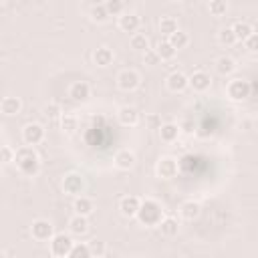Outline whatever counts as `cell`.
Instances as JSON below:
<instances>
[{
    "label": "cell",
    "mask_w": 258,
    "mask_h": 258,
    "mask_svg": "<svg viewBox=\"0 0 258 258\" xmlns=\"http://www.w3.org/2000/svg\"><path fill=\"white\" fill-rule=\"evenodd\" d=\"M129 44H131V48L137 50V52H147V50H149V38H147L145 34H141V32H135V34L131 36Z\"/></svg>",
    "instance_id": "obj_29"
},
{
    "label": "cell",
    "mask_w": 258,
    "mask_h": 258,
    "mask_svg": "<svg viewBox=\"0 0 258 258\" xmlns=\"http://www.w3.org/2000/svg\"><path fill=\"white\" fill-rule=\"evenodd\" d=\"M167 42H169L175 50H181V48H185V46L189 44V36H187V32H183V30H175V32L167 38Z\"/></svg>",
    "instance_id": "obj_28"
},
{
    "label": "cell",
    "mask_w": 258,
    "mask_h": 258,
    "mask_svg": "<svg viewBox=\"0 0 258 258\" xmlns=\"http://www.w3.org/2000/svg\"><path fill=\"white\" fill-rule=\"evenodd\" d=\"M14 163L18 171L26 177H32L40 171V159L32 147H20L18 151H14Z\"/></svg>",
    "instance_id": "obj_1"
},
{
    "label": "cell",
    "mask_w": 258,
    "mask_h": 258,
    "mask_svg": "<svg viewBox=\"0 0 258 258\" xmlns=\"http://www.w3.org/2000/svg\"><path fill=\"white\" fill-rule=\"evenodd\" d=\"M244 44H246L248 52H256V50H258V36H256V32H254V34H250V36L244 40Z\"/></svg>",
    "instance_id": "obj_39"
},
{
    "label": "cell",
    "mask_w": 258,
    "mask_h": 258,
    "mask_svg": "<svg viewBox=\"0 0 258 258\" xmlns=\"http://www.w3.org/2000/svg\"><path fill=\"white\" fill-rule=\"evenodd\" d=\"M230 28H232V32H234V36H236V42H244V40H246L250 34H254L252 24H248V22H244V20L234 22Z\"/></svg>",
    "instance_id": "obj_22"
},
{
    "label": "cell",
    "mask_w": 258,
    "mask_h": 258,
    "mask_svg": "<svg viewBox=\"0 0 258 258\" xmlns=\"http://www.w3.org/2000/svg\"><path fill=\"white\" fill-rule=\"evenodd\" d=\"M145 121H147L149 129H159V127H161V119H159L157 115H149V117H147Z\"/></svg>",
    "instance_id": "obj_41"
},
{
    "label": "cell",
    "mask_w": 258,
    "mask_h": 258,
    "mask_svg": "<svg viewBox=\"0 0 258 258\" xmlns=\"http://www.w3.org/2000/svg\"><path fill=\"white\" fill-rule=\"evenodd\" d=\"M103 6H105V10H107L109 16H121V14L125 12V4H123V0H107Z\"/></svg>",
    "instance_id": "obj_31"
},
{
    "label": "cell",
    "mask_w": 258,
    "mask_h": 258,
    "mask_svg": "<svg viewBox=\"0 0 258 258\" xmlns=\"http://www.w3.org/2000/svg\"><path fill=\"white\" fill-rule=\"evenodd\" d=\"M157 131H159V139L163 143H175L179 137V127L175 123H161V127Z\"/></svg>",
    "instance_id": "obj_19"
},
{
    "label": "cell",
    "mask_w": 258,
    "mask_h": 258,
    "mask_svg": "<svg viewBox=\"0 0 258 258\" xmlns=\"http://www.w3.org/2000/svg\"><path fill=\"white\" fill-rule=\"evenodd\" d=\"M143 226H159V222L163 220V208L157 200L147 198L139 204L137 216H135Z\"/></svg>",
    "instance_id": "obj_2"
},
{
    "label": "cell",
    "mask_w": 258,
    "mask_h": 258,
    "mask_svg": "<svg viewBox=\"0 0 258 258\" xmlns=\"http://www.w3.org/2000/svg\"><path fill=\"white\" fill-rule=\"evenodd\" d=\"M177 171H179V163H177V159L171 157V155L161 157V159L157 161V165H155V173H157V177H161V179H173V177L177 175Z\"/></svg>",
    "instance_id": "obj_5"
},
{
    "label": "cell",
    "mask_w": 258,
    "mask_h": 258,
    "mask_svg": "<svg viewBox=\"0 0 258 258\" xmlns=\"http://www.w3.org/2000/svg\"><path fill=\"white\" fill-rule=\"evenodd\" d=\"M87 248H89V252H91V258H101V256H105V252H107V244H105L103 240H99V238L91 240V242L87 244Z\"/></svg>",
    "instance_id": "obj_30"
},
{
    "label": "cell",
    "mask_w": 258,
    "mask_h": 258,
    "mask_svg": "<svg viewBox=\"0 0 258 258\" xmlns=\"http://www.w3.org/2000/svg\"><path fill=\"white\" fill-rule=\"evenodd\" d=\"M73 210L77 216H83V218H89L95 210V204L91 198H85V196H77L75 202H73Z\"/></svg>",
    "instance_id": "obj_17"
},
{
    "label": "cell",
    "mask_w": 258,
    "mask_h": 258,
    "mask_svg": "<svg viewBox=\"0 0 258 258\" xmlns=\"http://www.w3.org/2000/svg\"><path fill=\"white\" fill-rule=\"evenodd\" d=\"M139 204H141V200L137 196H123L119 200V212L125 218H135L137 216V210H139Z\"/></svg>",
    "instance_id": "obj_12"
},
{
    "label": "cell",
    "mask_w": 258,
    "mask_h": 258,
    "mask_svg": "<svg viewBox=\"0 0 258 258\" xmlns=\"http://www.w3.org/2000/svg\"><path fill=\"white\" fill-rule=\"evenodd\" d=\"M117 119H119V123L125 125V127H135V125L139 123V111H137L135 107L125 105V107H121V109L117 111Z\"/></svg>",
    "instance_id": "obj_15"
},
{
    "label": "cell",
    "mask_w": 258,
    "mask_h": 258,
    "mask_svg": "<svg viewBox=\"0 0 258 258\" xmlns=\"http://www.w3.org/2000/svg\"><path fill=\"white\" fill-rule=\"evenodd\" d=\"M69 230H71V234H75V236H85V234L89 232V220L75 214V216L69 220Z\"/></svg>",
    "instance_id": "obj_23"
},
{
    "label": "cell",
    "mask_w": 258,
    "mask_h": 258,
    "mask_svg": "<svg viewBox=\"0 0 258 258\" xmlns=\"http://www.w3.org/2000/svg\"><path fill=\"white\" fill-rule=\"evenodd\" d=\"M165 85H167V89H169L171 93H181V91L187 89V77H185L181 71H173V73H169Z\"/></svg>",
    "instance_id": "obj_16"
},
{
    "label": "cell",
    "mask_w": 258,
    "mask_h": 258,
    "mask_svg": "<svg viewBox=\"0 0 258 258\" xmlns=\"http://www.w3.org/2000/svg\"><path fill=\"white\" fill-rule=\"evenodd\" d=\"M14 161V149L8 145H0V163H12Z\"/></svg>",
    "instance_id": "obj_37"
},
{
    "label": "cell",
    "mask_w": 258,
    "mask_h": 258,
    "mask_svg": "<svg viewBox=\"0 0 258 258\" xmlns=\"http://www.w3.org/2000/svg\"><path fill=\"white\" fill-rule=\"evenodd\" d=\"M218 40H220L222 44H226V46L236 44V36H234V32H232V28H230V26H226V28H222V30H220Z\"/></svg>",
    "instance_id": "obj_36"
},
{
    "label": "cell",
    "mask_w": 258,
    "mask_h": 258,
    "mask_svg": "<svg viewBox=\"0 0 258 258\" xmlns=\"http://www.w3.org/2000/svg\"><path fill=\"white\" fill-rule=\"evenodd\" d=\"M48 244H50V254L54 258H67V254L71 252L75 242H73V238L69 234H54L48 240Z\"/></svg>",
    "instance_id": "obj_4"
},
{
    "label": "cell",
    "mask_w": 258,
    "mask_h": 258,
    "mask_svg": "<svg viewBox=\"0 0 258 258\" xmlns=\"http://www.w3.org/2000/svg\"><path fill=\"white\" fill-rule=\"evenodd\" d=\"M139 26H141V18L135 12H123L119 16V28L123 32H133L135 34L139 30Z\"/></svg>",
    "instance_id": "obj_14"
},
{
    "label": "cell",
    "mask_w": 258,
    "mask_h": 258,
    "mask_svg": "<svg viewBox=\"0 0 258 258\" xmlns=\"http://www.w3.org/2000/svg\"><path fill=\"white\" fill-rule=\"evenodd\" d=\"M157 26H159V32H161L165 38H169L175 30H179V28H177V20H175L173 16H161Z\"/></svg>",
    "instance_id": "obj_27"
},
{
    "label": "cell",
    "mask_w": 258,
    "mask_h": 258,
    "mask_svg": "<svg viewBox=\"0 0 258 258\" xmlns=\"http://www.w3.org/2000/svg\"><path fill=\"white\" fill-rule=\"evenodd\" d=\"M208 10L212 16H224L228 12V2L226 0H212L208 4Z\"/></svg>",
    "instance_id": "obj_34"
},
{
    "label": "cell",
    "mask_w": 258,
    "mask_h": 258,
    "mask_svg": "<svg viewBox=\"0 0 258 258\" xmlns=\"http://www.w3.org/2000/svg\"><path fill=\"white\" fill-rule=\"evenodd\" d=\"M250 93H252V85H250L248 81H244V79H232V81L228 83V87H226L228 99H230V101H236V103L246 101V99L250 97Z\"/></svg>",
    "instance_id": "obj_3"
},
{
    "label": "cell",
    "mask_w": 258,
    "mask_h": 258,
    "mask_svg": "<svg viewBox=\"0 0 258 258\" xmlns=\"http://www.w3.org/2000/svg\"><path fill=\"white\" fill-rule=\"evenodd\" d=\"M30 234H32L34 240L46 242V240H50V238L54 236V228H52V224H50L48 220H42V218H40V220H34V222H32Z\"/></svg>",
    "instance_id": "obj_8"
},
{
    "label": "cell",
    "mask_w": 258,
    "mask_h": 258,
    "mask_svg": "<svg viewBox=\"0 0 258 258\" xmlns=\"http://www.w3.org/2000/svg\"><path fill=\"white\" fill-rule=\"evenodd\" d=\"M69 97H71L73 101H77V103H85V101L91 97V87H89V83H85V81L73 83V85L69 87Z\"/></svg>",
    "instance_id": "obj_13"
},
{
    "label": "cell",
    "mask_w": 258,
    "mask_h": 258,
    "mask_svg": "<svg viewBox=\"0 0 258 258\" xmlns=\"http://www.w3.org/2000/svg\"><path fill=\"white\" fill-rule=\"evenodd\" d=\"M139 73L137 71H133V69H123L119 75H117V87L121 89V91H133V89H137L139 87Z\"/></svg>",
    "instance_id": "obj_9"
},
{
    "label": "cell",
    "mask_w": 258,
    "mask_h": 258,
    "mask_svg": "<svg viewBox=\"0 0 258 258\" xmlns=\"http://www.w3.org/2000/svg\"><path fill=\"white\" fill-rule=\"evenodd\" d=\"M91 20L97 22V24H103V22L109 20V14H107V10H105L103 4H95V6L91 8Z\"/></svg>",
    "instance_id": "obj_33"
},
{
    "label": "cell",
    "mask_w": 258,
    "mask_h": 258,
    "mask_svg": "<svg viewBox=\"0 0 258 258\" xmlns=\"http://www.w3.org/2000/svg\"><path fill=\"white\" fill-rule=\"evenodd\" d=\"M67 258H91V252H89L87 244H83V242H75L73 248H71V252L67 254Z\"/></svg>",
    "instance_id": "obj_32"
},
{
    "label": "cell",
    "mask_w": 258,
    "mask_h": 258,
    "mask_svg": "<svg viewBox=\"0 0 258 258\" xmlns=\"http://www.w3.org/2000/svg\"><path fill=\"white\" fill-rule=\"evenodd\" d=\"M44 115L50 117V119H56V117H60V107H58L56 103H48V105L44 107Z\"/></svg>",
    "instance_id": "obj_38"
},
{
    "label": "cell",
    "mask_w": 258,
    "mask_h": 258,
    "mask_svg": "<svg viewBox=\"0 0 258 258\" xmlns=\"http://www.w3.org/2000/svg\"><path fill=\"white\" fill-rule=\"evenodd\" d=\"M113 58H115V54H113V50L109 46H99L93 52V60H95L97 67H109L113 62Z\"/></svg>",
    "instance_id": "obj_20"
},
{
    "label": "cell",
    "mask_w": 258,
    "mask_h": 258,
    "mask_svg": "<svg viewBox=\"0 0 258 258\" xmlns=\"http://www.w3.org/2000/svg\"><path fill=\"white\" fill-rule=\"evenodd\" d=\"M143 60H145V64H149V67H153V64H157L159 62V56L155 54V50H147V52H143Z\"/></svg>",
    "instance_id": "obj_40"
},
{
    "label": "cell",
    "mask_w": 258,
    "mask_h": 258,
    "mask_svg": "<svg viewBox=\"0 0 258 258\" xmlns=\"http://www.w3.org/2000/svg\"><path fill=\"white\" fill-rule=\"evenodd\" d=\"M0 4H2V2H0Z\"/></svg>",
    "instance_id": "obj_44"
},
{
    "label": "cell",
    "mask_w": 258,
    "mask_h": 258,
    "mask_svg": "<svg viewBox=\"0 0 258 258\" xmlns=\"http://www.w3.org/2000/svg\"><path fill=\"white\" fill-rule=\"evenodd\" d=\"M177 127H179V133H181V131H183V133H194V129H196V125H194L189 119H185V121L179 123Z\"/></svg>",
    "instance_id": "obj_42"
},
{
    "label": "cell",
    "mask_w": 258,
    "mask_h": 258,
    "mask_svg": "<svg viewBox=\"0 0 258 258\" xmlns=\"http://www.w3.org/2000/svg\"><path fill=\"white\" fill-rule=\"evenodd\" d=\"M0 258H6V256H4V252H0Z\"/></svg>",
    "instance_id": "obj_43"
},
{
    "label": "cell",
    "mask_w": 258,
    "mask_h": 258,
    "mask_svg": "<svg viewBox=\"0 0 258 258\" xmlns=\"http://www.w3.org/2000/svg\"><path fill=\"white\" fill-rule=\"evenodd\" d=\"M62 189L64 194H71V196H81L83 189H85V177L77 171H71L62 177Z\"/></svg>",
    "instance_id": "obj_7"
},
{
    "label": "cell",
    "mask_w": 258,
    "mask_h": 258,
    "mask_svg": "<svg viewBox=\"0 0 258 258\" xmlns=\"http://www.w3.org/2000/svg\"><path fill=\"white\" fill-rule=\"evenodd\" d=\"M155 54L159 56V60H171V58L177 54V50L167 42V38H163V40L157 42V46H155Z\"/></svg>",
    "instance_id": "obj_26"
},
{
    "label": "cell",
    "mask_w": 258,
    "mask_h": 258,
    "mask_svg": "<svg viewBox=\"0 0 258 258\" xmlns=\"http://www.w3.org/2000/svg\"><path fill=\"white\" fill-rule=\"evenodd\" d=\"M187 87H191L196 93H206L212 87V77L206 71H194L187 77Z\"/></svg>",
    "instance_id": "obj_10"
},
{
    "label": "cell",
    "mask_w": 258,
    "mask_h": 258,
    "mask_svg": "<svg viewBox=\"0 0 258 258\" xmlns=\"http://www.w3.org/2000/svg\"><path fill=\"white\" fill-rule=\"evenodd\" d=\"M44 139V127L40 123H28L22 127V141L26 143V147L38 145Z\"/></svg>",
    "instance_id": "obj_6"
},
{
    "label": "cell",
    "mask_w": 258,
    "mask_h": 258,
    "mask_svg": "<svg viewBox=\"0 0 258 258\" xmlns=\"http://www.w3.org/2000/svg\"><path fill=\"white\" fill-rule=\"evenodd\" d=\"M200 212H202V208H200V204L194 202V200H187V202H183V204L179 206V216H181L183 220H196V218L200 216Z\"/></svg>",
    "instance_id": "obj_25"
},
{
    "label": "cell",
    "mask_w": 258,
    "mask_h": 258,
    "mask_svg": "<svg viewBox=\"0 0 258 258\" xmlns=\"http://www.w3.org/2000/svg\"><path fill=\"white\" fill-rule=\"evenodd\" d=\"M157 228L161 230V234H163L165 238H173V236H177V232H179V222H177L175 218H171V216H163V220L159 222Z\"/></svg>",
    "instance_id": "obj_21"
},
{
    "label": "cell",
    "mask_w": 258,
    "mask_h": 258,
    "mask_svg": "<svg viewBox=\"0 0 258 258\" xmlns=\"http://www.w3.org/2000/svg\"><path fill=\"white\" fill-rule=\"evenodd\" d=\"M113 163H115L117 169L129 171V169H133V165H135V153L129 151V149H119V151L115 153V157H113Z\"/></svg>",
    "instance_id": "obj_11"
},
{
    "label": "cell",
    "mask_w": 258,
    "mask_h": 258,
    "mask_svg": "<svg viewBox=\"0 0 258 258\" xmlns=\"http://www.w3.org/2000/svg\"><path fill=\"white\" fill-rule=\"evenodd\" d=\"M236 60L232 58V56H228V54H224V56H220L218 60H216V71H218V75H222V77H228V75H232L234 71H236Z\"/></svg>",
    "instance_id": "obj_24"
},
{
    "label": "cell",
    "mask_w": 258,
    "mask_h": 258,
    "mask_svg": "<svg viewBox=\"0 0 258 258\" xmlns=\"http://www.w3.org/2000/svg\"><path fill=\"white\" fill-rule=\"evenodd\" d=\"M79 127V121L75 115H60V129L67 133H75Z\"/></svg>",
    "instance_id": "obj_35"
},
{
    "label": "cell",
    "mask_w": 258,
    "mask_h": 258,
    "mask_svg": "<svg viewBox=\"0 0 258 258\" xmlns=\"http://www.w3.org/2000/svg\"><path fill=\"white\" fill-rule=\"evenodd\" d=\"M0 111L6 115V117H14L22 111V101L18 97H4L0 101Z\"/></svg>",
    "instance_id": "obj_18"
}]
</instances>
